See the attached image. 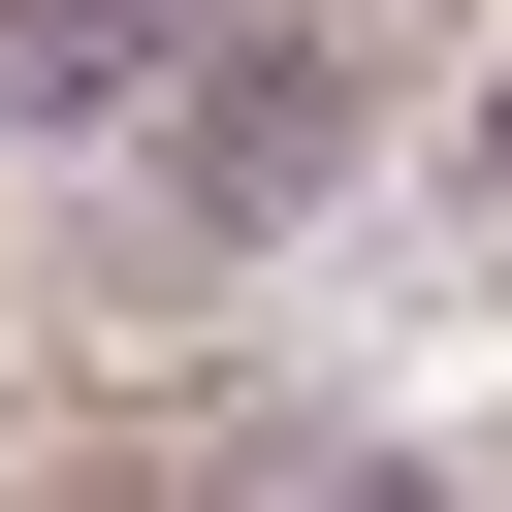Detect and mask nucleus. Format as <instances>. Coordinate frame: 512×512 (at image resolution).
Returning <instances> with one entry per match:
<instances>
[{"instance_id":"4","label":"nucleus","mask_w":512,"mask_h":512,"mask_svg":"<svg viewBox=\"0 0 512 512\" xmlns=\"http://www.w3.org/2000/svg\"><path fill=\"white\" fill-rule=\"evenodd\" d=\"M448 192H480V224H512V32H480V96H448Z\"/></svg>"},{"instance_id":"1","label":"nucleus","mask_w":512,"mask_h":512,"mask_svg":"<svg viewBox=\"0 0 512 512\" xmlns=\"http://www.w3.org/2000/svg\"><path fill=\"white\" fill-rule=\"evenodd\" d=\"M352 160H384V32H256V0H224V64L128 128V256H160V288H256Z\"/></svg>"},{"instance_id":"2","label":"nucleus","mask_w":512,"mask_h":512,"mask_svg":"<svg viewBox=\"0 0 512 512\" xmlns=\"http://www.w3.org/2000/svg\"><path fill=\"white\" fill-rule=\"evenodd\" d=\"M224 64V0H0V160H128Z\"/></svg>"},{"instance_id":"3","label":"nucleus","mask_w":512,"mask_h":512,"mask_svg":"<svg viewBox=\"0 0 512 512\" xmlns=\"http://www.w3.org/2000/svg\"><path fill=\"white\" fill-rule=\"evenodd\" d=\"M288 512H480V480H448V448H320Z\"/></svg>"},{"instance_id":"5","label":"nucleus","mask_w":512,"mask_h":512,"mask_svg":"<svg viewBox=\"0 0 512 512\" xmlns=\"http://www.w3.org/2000/svg\"><path fill=\"white\" fill-rule=\"evenodd\" d=\"M384 32H416V0H384Z\"/></svg>"}]
</instances>
